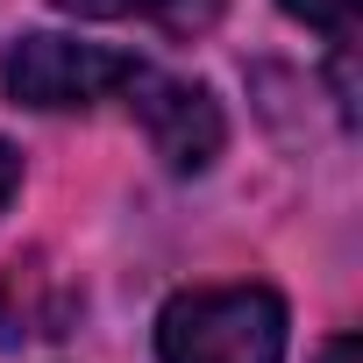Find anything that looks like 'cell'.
Returning a JSON list of instances; mask_svg holds the SVG:
<instances>
[{
	"label": "cell",
	"mask_w": 363,
	"mask_h": 363,
	"mask_svg": "<svg viewBox=\"0 0 363 363\" xmlns=\"http://www.w3.org/2000/svg\"><path fill=\"white\" fill-rule=\"evenodd\" d=\"M128 107H135L150 150L171 171H207L221 157V143H228V121H221V107H214V93L200 79H164V72L143 65L128 79Z\"/></svg>",
	"instance_id": "3957f363"
},
{
	"label": "cell",
	"mask_w": 363,
	"mask_h": 363,
	"mask_svg": "<svg viewBox=\"0 0 363 363\" xmlns=\"http://www.w3.org/2000/svg\"><path fill=\"white\" fill-rule=\"evenodd\" d=\"M157 363H285V299L271 285H193L157 313Z\"/></svg>",
	"instance_id": "6da1fadb"
},
{
	"label": "cell",
	"mask_w": 363,
	"mask_h": 363,
	"mask_svg": "<svg viewBox=\"0 0 363 363\" xmlns=\"http://www.w3.org/2000/svg\"><path fill=\"white\" fill-rule=\"evenodd\" d=\"M57 320H65V306H36V278L22 285V264H0V342L65 335Z\"/></svg>",
	"instance_id": "5b68a950"
},
{
	"label": "cell",
	"mask_w": 363,
	"mask_h": 363,
	"mask_svg": "<svg viewBox=\"0 0 363 363\" xmlns=\"http://www.w3.org/2000/svg\"><path fill=\"white\" fill-rule=\"evenodd\" d=\"M278 8L299 15V22H313V29H328V36L356 29V0H278Z\"/></svg>",
	"instance_id": "8992f818"
},
{
	"label": "cell",
	"mask_w": 363,
	"mask_h": 363,
	"mask_svg": "<svg viewBox=\"0 0 363 363\" xmlns=\"http://www.w3.org/2000/svg\"><path fill=\"white\" fill-rule=\"evenodd\" d=\"M143 72V57L107 50V43H79V36H22L8 50V100L36 107V114H65V107H93L128 93V79Z\"/></svg>",
	"instance_id": "7a4b0ae2"
},
{
	"label": "cell",
	"mask_w": 363,
	"mask_h": 363,
	"mask_svg": "<svg viewBox=\"0 0 363 363\" xmlns=\"http://www.w3.org/2000/svg\"><path fill=\"white\" fill-rule=\"evenodd\" d=\"M57 8L86 15V22H150L171 36H200L221 22V0H57Z\"/></svg>",
	"instance_id": "277c9868"
},
{
	"label": "cell",
	"mask_w": 363,
	"mask_h": 363,
	"mask_svg": "<svg viewBox=\"0 0 363 363\" xmlns=\"http://www.w3.org/2000/svg\"><path fill=\"white\" fill-rule=\"evenodd\" d=\"M313 363H356V335H335V342H328Z\"/></svg>",
	"instance_id": "ba28073f"
},
{
	"label": "cell",
	"mask_w": 363,
	"mask_h": 363,
	"mask_svg": "<svg viewBox=\"0 0 363 363\" xmlns=\"http://www.w3.org/2000/svg\"><path fill=\"white\" fill-rule=\"evenodd\" d=\"M15 186H22V157H15L8 143H0V207L15 200Z\"/></svg>",
	"instance_id": "52a82bcc"
}]
</instances>
